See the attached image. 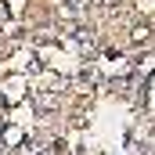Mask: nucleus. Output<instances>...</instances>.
I'll list each match as a JSON object with an SVG mask.
<instances>
[{
	"label": "nucleus",
	"instance_id": "1",
	"mask_svg": "<svg viewBox=\"0 0 155 155\" xmlns=\"http://www.w3.org/2000/svg\"><path fill=\"white\" fill-rule=\"evenodd\" d=\"M72 43H76V47H83V51H90V47H94L90 29H72Z\"/></svg>",
	"mask_w": 155,
	"mask_h": 155
}]
</instances>
